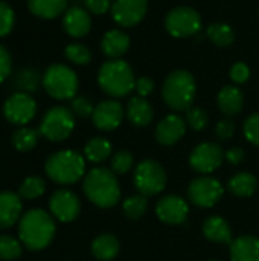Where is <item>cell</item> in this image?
Instances as JSON below:
<instances>
[{"label": "cell", "mask_w": 259, "mask_h": 261, "mask_svg": "<svg viewBox=\"0 0 259 261\" xmlns=\"http://www.w3.org/2000/svg\"><path fill=\"white\" fill-rule=\"evenodd\" d=\"M55 231L53 216L40 208L29 210L18 222L20 242L29 251H41L47 248L55 237Z\"/></svg>", "instance_id": "1"}, {"label": "cell", "mask_w": 259, "mask_h": 261, "mask_svg": "<svg viewBox=\"0 0 259 261\" xmlns=\"http://www.w3.org/2000/svg\"><path fill=\"white\" fill-rule=\"evenodd\" d=\"M85 197L99 208H111L121 200V188L116 174L104 167L90 170L82 182Z\"/></svg>", "instance_id": "2"}, {"label": "cell", "mask_w": 259, "mask_h": 261, "mask_svg": "<svg viewBox=\"0 0 259 261\" xmlns=\"http://www.w3.org/2000/svg\"><path fill=\"white\" fill-rule=\"evenodd\" d=\"M44 171L55 184L72 185L84 176L85 159L75 150H61L47 158Z\"/></svg>", "instance_id": "3"}, {"label": "cell", "mask_w": 259, "mask_h": 261, "mask_svg": "<svg viewBox=\"0 0 259 261\" xmlns=\"http://www.w3.org/2000/svg\"><path fill=\"white\" fill-rule=\"evenodd\" d=\"M98 83L107 95L114 98L127 96L136 87L134 73L124 60H110L104 63L98 73Z\"/></svg>", "instance_id": "4"}, {"label": "cell", "mask_w": 259, "mask_h": 261, "mask_svg": "<svg viewBox=\"0 0 259 261\" xmlns=\"http://www.w3.org/2000/svg\"><path fill=\"white\" fill-rule=\"evenodd\" d=\"M163 101L168 107L176 112L188 110L192 107V101L195 96V81L194 76L186 70L172 72L163 84Z\"/></svg>", "instance_id": "5"}, {"label": "cell", "mask_w": 259, "mask_h": 261, "mask_svg": "<svg viewBox=\"0 0 259 261\" xmlns=\"http://www.w3.org/2000/svg\"><path fill=\"white\" fill-rule=\"evenodd\" d=\"M43 86L55 99H73L78 90V76L64 64H52L43 75Z\"/></svg>", "instance_id": "6"}, {"label": "cell", "mask_w": 259, "mask_h": 261, "mask_svg": "<svg viewBox=\"0 0 259 261\" xmlns=\"http://www.w3.org/2000/svg\"><path fill=\"white\" fill-rule=\"evenodd\" d=\"M73 128L75 115L72 113V110L63 106H55L44 113L38 132L52 142H61L72 135Z\"/></svg>", "instance_id": "7"}, {"label": "cell", "mask_w": 259, "mask_h": 261, "mask_svg": "<svg viewBox=\"0 0 259 261\" xmlns=\"http://www.w3.org/2000/svg\"><path fill=\"white\" fill-rule=\"evenodd\" d=\"M134 187L139 194L147 197L162 193L166 187V173L163 167L154 159H145L137 164L134 170Z\"/></svg>", "instance_id": "8"}, {"label": "cell", "mask_w": 259, "mask_h": 261, "mask_svg": "<svg viewBox=\"0 0 259 261\" xmlns=\"http://www.w3.org/2000/svg\"><path fill=\"white\" fill-rule=\"evenodd\" d=\"M165 28L172 37H191L200 31L202 18L195 9L189 6H180L168 12L165 18Z\"/></svg>", "instance_id": "9"}, {"label": "cell", "mask_w": 259, "mask_h": 261, "mask_svg": "<svg viewBox=\"0 0 259 261\" xmlns=\"http://www.w3.org/2000/svg\"><path fill=\"white\" fill-rule=\"evenodd\" d=\"M37 115V102L31 93L15 92L3 104V116L14 125H26Z\"/></svg>", "instance_id": "10"}, {"label": "cell", "mask_w": 259, "mask_h": 261, "mask_svg": "<svg viewBox=\"0 0 259 261\" xmlns=\"http://www.w3.org/2000/svg\"><path fill=\"white\" fill-rule=\"evenodd\" d=\"M224 188L221 182L211 176H202L191 182L188 188L189 200L200 208H212L223 197Z\"/></svg>", "instance_id": "11"}, {"label": "cell", "mask_w": 259, "mask_h": 261, "mask_svg": "<svg viewBox=\"0 0 259 261\" xmlns=\"http://www.w3.org/2000/svg\"><path fill=\"white\" fill-rule=\"evenodd\" d=\"M224 153L215 142H203L197 145L189 156L191 167L200 174H211L223 164Z\"/></svg>", "instance_id": "12"}, {"label": "cell", "mask_w": 259, "mask_h": 261, "mask_svg": "<svg viewBox=\"0 0 259 261\" xmlns=\"http://www.w3.org/2000/svg\"><path fill=\"white\" fill-rule=\"evenodd\" d=\"M49 210L60 222H72L81 213V202L70 190H56L49 200Z\"/></svg>", "instance_id": "13"}, {"label": "cell", "mask_w": 259, "mask_h": 261, "mask_svg": "<svg viewBox=\"0 0 259 261\" xmlns=\"http://www.w3.org/2000/svg\"><path fill=\"white\" fill-rule=\"evenodd\" d=\"M147 0H114L111 5V15L121 26L130 28L142 21L147 14Z\"/></svg>", "instance_id": "14"}, {"label": "cell", "mask_w": 259, "mask_h": 261, "mask_svg": "<svg viewBox=\"0 0 259 261\" xmlns=\"http://www.w3.org/2000/svg\"><path fill=\"white\" fill-rule=\"evenodd\" d=\"M188 213L186 200L176 194L162 197L156 205V216L166 225H182L188 219Z\"/></svg>", "instance_id": "15"}, {"label": "cell", "mask_w": 259, "mask_h": 261, "mask_svg": "<svg viewBox=\"0 0 259 261\" xmlns=\"http://www.w3.org/2000/svg\"><path fill=\"white\" fill-rule=\"evenodd\" d=\"M124 118V109L121 102L114 99H107L95 106L92 119L96 128L102 132H111L118 128Z\"/></svg>", "instance_id": "16"}, {"label": "cell", "mask_w": 259, "mask_h": 261, "mask_svg": "<svg viewBox=\"0 0 259 261\" xmlns=\"http://www.w3.org/2000/svg\"><path fill=\"white\" fill-rule=\"evenodd\" d=\"M186 132V122L179 115L165 116L156 127V141L162 145H174L177 144Z\"/></svg>", "instance_id": "17"}, {"label": "cell", "mask_w": 259, "mask_h": 261, "mask_svg": "<svg viewBox=\"0 0 259 261\" xmlns=\"http://www.w3.org/2000/svg\"><path fill=\"white\" fill-rule=\"evenodd\" d=\"M21 197L18 193L2 191L0 193V229H8L21 219Z\"/></svg>", "instance_id": "18"}, {"label": "cell", "mask_w": 259, "mask_h": 261, "mask_svg": "<svg viewBox=\"0 0 259 261\" xmlns=\"http://www.w3.org/2000/svg\"><path fill=\"white\" fill-rule=\"evenodd\" d=\"M63 26L64 31L73 37V38H81L89 34L92 28V18L89 12L81 8V6H72L64 12L63 17Z\"/></svg>", "instance_id": "19"}, {"label": "cell", "mask_w": 259, "mask_h": 261, "mask_svg": "<svg viewBox=\"0 0 259 261\" xmlns=\"http://www.w3.org/2000/svg\"><path fill=\"white\" fill-rule=\"evenodd\" d=\"M232 261H259V240L253 236H243L231 243Z\"/></svg>", "instance_id": "20"}, {"label": "cell", "mask_w": 259, "mask_h": 261, "mask_svg": "<svg viewBox=\"0 0 259 261\" xmlns=\"http://www.w3.org/2000/svg\"><path fill=\"white\" fill-rule=\"evenodd\" d=\"M153 106L142 96H133L127 104V118L136 127H145L153 121Z\"/></svg>", "instance_id": "21"}, {"label": "cell", "mask_w": 259, "mask_h": 261, "mask_svg": "<svg viewBox=\"0 0 259 261\" xmlns=\"http://www.w3.org/2000/svg\"><path fill=\"white\" fill-rule=\"evenodd\" d=\"M203 234L209 242H214V243H232L234 242L232 229L229 223L223 217H218V216H212L205 220Z\"/></svg>", "instance_id": "22"}, {"label": "cell", "mask_w": 259, "mask_h": 261, "mask_svg": "<svg viewBox=\"0 0 259 261\" xmlns=\"http://www.w3.org/2000/svg\"><path fill=\"white\" fill-rule=\"evenodd\" d=\"M101 47H102V52L108 58L118 60L119 57H122L128 50V47H130V38L122 31L113 29V31H108L104 35V38L101 41Z\"/></svg>", "instance_id": "23"}, {"label": "cell", "mask_w": 259, "mask_h": 261, "mask_svg": "<svg viewBox=\"0 0 259 261\" xmlns=\"http://www.w3.org/2000/svg\"><path fill=\"white\" fill-rule=\"evenodd\" d=\"M244 104V96L243 92L235 87V86H224L220 93H218V107L220 110L227 115V116H234L238 115L243 109Z\"/></svg>", "instance_id": "24"}, {"label": "cell", "mask_w": 259, "mask_h": 261, "mask_svg": "<svg viewBox=\"0 0 259 261\" xmlns=\"http://www.w3.org/2000/svg\"><path fill=\"white\" fill-rule=\"evenodd\" d=\"M121 245L113 234H101L92 243V254L99 261L113 260L119 254Z\"/></svg>", "instance_id": "25"}, {"label": "cell", "mask_w": 259, "mask_h": 261, "mask_svg": "<svg viewBox=\"0 0 259 261\" xmlns=\"http://www.w3.org/2000/svg\"><path fill=\"white\" fill-rule=\"evenodd\" d=\"M29 11L40 18H55L67 11V0H27Z\"/></svg>", "instance_id": "26"}, {"label": "cell", "mask_w": 259, "mask_h": 261, "mask_svg": "<svg viewBox=\"0 0 259 261\" xmlns=\"http://www.w3.org/2000/svg\"><path fill=\"white\" fill-rule=\"evenodd\" d=\"M258 188V180L252 173H238L235 174L227 185V190L237 197H250Z\"/></svg>", "instance_id": "27"}, {"label": "cell", "mask_w": 259, "mask_h": 261, "mask_svg": "<svg viewBox=\"0 0 259 261\" xmlns=\"http://www.w3.org/2000/svg\"><path fill=\"white\" fill-rule=\"evenodd\" d=\"M111 150H113V147H111L110 141H107L105 138L96 136V138H92L85 144L84 156L87 158V161H90L93 164H99V162L107 161L111 156Z\"/></svg>", "instance_id": "28"}, {"label": "cell", "mask_w": 259, "mask_h": 261, "mask_svg": "<svg viewBox=\"0 0 259 261\" xmlns=\"http://www.w3.org/2000/svg\"><path fill=\"white\" fill-rule=\"evenodd\" d=\"M38 136H40L38 130H34L29 127H20L12 133L11 141H12V145L15 150L26 153V151H31L37 145Z\"/></svg>", "instance_id": "29"}, {"label": "cell", "mask_w": 259, "mask_h": 261, "mask_svg": "<svg viewBox=\"0 0 259 261\" xmlns=\"http://www.w3.org/2000/svg\"><path fill=\"white\" fill-rule=\"evenodd\" d=\"M40 84H43V78L35 69H23L21 72L17 73L14 80V87L18 92L23 93H32L37 92Z\"/></svg>", "instance_id": "30"}, {"label": "cell", "mask_w": 259, "mask_h": 261, "mask_svg": "<svg viewBox=\"0 0 259 261\" xmlns=\"http://www.w3.org/2000/svg\"><path fill=\"white\" fill-rule=\"evenodd\" d=\"M44 191H46L44 179L40 176H29L21 182L18 188V196L24 200H34V199L41 197Z\"/></svg>", "instance_id": "31"}, {"label": "cell", "mask_w": 259, "mask_h": 261, "mask_svg": "<svg viewBox=\"0 0 259 261\" xmlns=\"http://www.w3.org/2000/svg\"><path fill=\"white\" fill-rule=\"evenodd\" d=\"M208 37L211 38V41L220 47H226L231 46L234 43V31L229 24L224 23H214L209 26L208 29Z\"/></svg>", "instance_id": "32"}, {"label": "cell", "mask_w": 259, "mask_h": 261, "mask_svg": "<svg viewBox=\"0 0 259 261\" xmlns=\"http://www.w3.org/2000/svg\"><path fill=\"white\" fill-rule=\"evenodd\" d=\"M124 213L128 219H140L145 213H147V208H148V200H147V196L143 194H134V196H130L124 200Z\"/></svg>", "instance_id": "33"}, {"label": "cell", "mask_w": 259, "mask_h": 261, "mask_svg": "<svg viewBox=\"0 0 259 261\" xmlns=\"http://www.w3.org/2000/svg\"><path fill=\"white\" fill-rule=\"evenodd\" d=\"M21 242L11 236H0V260L14 261L21 257Z\"/></svg>", "instance_id": "34"}, {"label": "cell", "mask_w": 259, "mask_h": 261, "mask_svg": "<svg viewBox=\"0 0 259 261\" xmlns=\"http://www.w3.org/2000/svg\"><path fill=\"white\" fill-rule=\"evenodd\" d=\"M110 165L114 174H127L134 165V158L128 150H121L113 154Z\"/></svg>", "instance_id": "35"}, {"label": "cell", "mask_w": 259, "mask_h": 261, "mask_svg": "<svg viewBox=\"0 0 259 261\" xmlns=\"http://www.w3.org/2000/svg\"><path fill=\"white\" fill-rule=\"evenodd\" d=\"M66 57H67V60H70L72 63L82 66V64H87V63L92 60V52H90L84 44L70 43V44H67V47H66Z\"/></svg>", "instance_id": "36"}, {"label": "cell", "mask_w": 259, "mask_h": 261, "mask_svg": "<svg viewBox=\"0 0 259 261\" xmlns=\"http://www.w3.org/2000/svg\"><path fill=\"white\" fill-rule=\"evenodd\" d=\"M209 122L208 113L202 109V107H189L186 110V124L195 130V132H202L206 128Z\"/></svg>", "instance_id": "37"}, {"label": "cell", "mask_w": 259, "mask_h": 261, "mask_svg": "<svg viewBox=\"0 0 259 261\" xmlns=\"http://www.w3.org/2000/svg\"><path fill=\"white\" fill-rule=\"evenodd\" d=\"M15 23V14L12 11V8L6 3L0 0V38L6 37Z\"/></svg>", "instance_id": "38"}, {"label": "cell", "mask_w": 259, "mask_h": 261, "mask_svg": "<svg viewBox=\"0 0 259 261\" xmlns=\"http://www.w3.org/2000/svg\"><path fill=\"white\" fill-rule=\"evenodd\" d=\"M70 110L73 115H76L79 118H89L93 115L95 106L87 96H76L70 102Z\"/></svg>", "instance_id": "39"}, {"label": "cell", "mask_w": 259, "mask_h": 261, "mask_svg": "<svg viewBox=\"0 0 259 261\" xmlns=\"http://www.w3.org/2000/svg\"><path fill=\"white\" fill-rule=\"evenodd\" d=\"M244 136L250 144L259 147V113H253L246 119Z\"/></svg>", "instance_id": "40"}, {"label": "cell", "mask_w": 259, "mask_h": 261, "mask_svg": "<svg viewBox=\"0 0 259 261\" xmlns=\"http://www.w3.org/2000/svg\"><path fill=\"white\" fill-rule=\"evenodd\" d=\"M235 133V124L231 119H221L215 127V135L221 141H229Z\"/></svg>", "instance_id": "41"}, {"label": "cell", "mask_w": 259, "mask_h": 261, "mask_svg": "<svg viewBox=\"0 0 259 261\" xmlns=\"http://www.w3.org/2000/svg\"><path fill=\"white\" fill-rule=\"evenodd\" d=\"M11 69H12L11 55H9L8 49L0 44V84L8 78V75L11 73Z\"/></svg>", "instance_id": "42"}, {"label": "cell", "mask_w": 259, "mask_h": 261, "mask_svg": "<svg viewBox=\"0 0 259 261\" xmlns=\"http://www.w3.org/2000/svg\"><path fill=\"white\" fill-rule=\"evenodd\" d=\"M250 76V70H249V66H246L244 63H237L232 66L231 69V78L232 81L241 84V83H246Z\"/></svg>", "instance_id": "43"}, {"label": "cell", "mask_w": 259, "mask_h": 261, "mask_svg": "<svg viewBox=\"0 0 259 261\" xmlns=\"http://www.w3.org/2000/svg\"><path fill=\"white\" fill-rule=\"evenodd\" d=\"M134 89H136V92H137L139 96L145 98V96H148V95L153 93V90H154V81L151 78H148V76H142V78H139L136 81V87Z\"/></svg>", "instance_id": "44"}, {"label": "cell", "mask_w": 259, "mask_h": 261, "mask_svg": "<svg viewBox=\"0 0 259 261\" xmlns=\"http://www.w3.org/2000/svg\"><path fill=\"white\" fill-rule=\"evenodd\" d=\"M84 3L92 14H105L111 6L110 0H84Z\"/></svg>", "instance_id": "45"}, {"label": "cell", "mask_w": 259, "mask_h": 261, "mask_svg": "<svg viewBox=\"0 0 259 261\" xmlns=\"http://www.w3.org/2000/svg\"><path fill=\"white\" fill-rule=\"evenodd\" d=\"M224 158H226L231 164L238 165V164H241L243 159H244V151H243V148H240V147H234V148H231V150L226 151Z\"/></svg>", "instance_id": "46"}, {"label": "cell", "mask_w": 259, "mask_h": 261, "mask_svg": "<svg viewBox=\"0 0 259 261\" xmlns=\"http://www.w3.org/2000/svg\"><path fill=\"white\" fill-rule=\"evenodd\" d=\"M212 261H217V260H212Z\"/></svg>", "instance_id": "47"}]
</instances>
